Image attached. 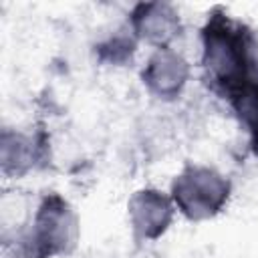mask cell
<instances>
[{"instance_id": "obj_1", "label": "cell", "mask_w": 258, "mask_h": 258, "mask_svg": "<svg viewBox=\"0 0 258 258\" xmlns=\"http://www.w3.org/2000/svg\"><path fill=\"white\" fill-rule=\"evenodd\" d=\"M81 240V220L60 191L34 200L18 198L16 206L2 196V258H67Z\"/></svg>"}, {"instance_id": "obj_2", "label": "cell", "mask_w": 258, "mask_h": 258, "mask_svg": "<svg viewBox=\"0 0 258 258\" xmlns=\"http://www.w3.org/2000/svg\"><path fill=\"white\" fill-rule=\"evenodd\" d=\"M200 69L208 89L230 107L258 93V40L222 6H214L200 28Z\"/></svg>"}, {"instance_id": "obj_3", "label": "cell", "mask_w": 258, "mask_h": 258, "mask_svg": "<svg viewBox=\"0 0 258 258\" xmlns=\"http://www.w3.org/2000/svg\"><path fill=\"white\" fill-rule=\"evenodd\" d=\"M169 198L177 214L191 222L202 224L222 216L234 196L230 175L210 163L189 161L171 177Z\"/></svg>"}, {"instance_id": "obj_4", "label": "cell", "mask_w": 258, "mask_h": 258, "mask_svg": "<svg viewBox=\"0 0 258 258\" xmlns=\"http://www.w3.org/2000/svg\"><path fill=\"white\" fill-rule=\"evenodd\" d=\"M177 210L169 198L155 185L135 189L127 200V226L135 244H151L161 240L173 226Z\"/></svg>"}, {"instance_id": "obj_5", "label": "cell", "mask_w": 258, "mask_h": 258, "mask_svg": "<svg viewBox=\"0 0 258 258\" xmlns=\"http://www.w3.org/2000/svg\"><path fill=\"white\" fill-rule=\"evenodd\" d=\"M50 161V137L44 129L2 127L0 133V171L4 179H22Z\"/></svg>"}, {"instance_id": "obj_6", "label": "cell", "mask_w": 258, "mask_h": 258, "mask_svg": "<svg viewBox=\"0 0 258 258\" xmlns=\"http://www.w3.org/2000/svg\"><path fill=\"white\" fill-rule=\"evenodd\" d=\"M125 26L139 44L155 48H171L183 34V20L175 4L165 0L137 2L127 12Z\"/></svg>"}, {"instance_id": "obj_7", "label": "cell", "mask_w": 258, "mask_h": 258, "mask_svg": "<svg viewBox=\"0 0 258 258\" xmlns=\"http://www.w3.org/2000/svg\"><path fill=\"white\" fill-rule=\"evenodd\" d=\"M139 81L155 101L173 103L185 93L191 81V62L175 46L155 48L147 54L139 71Z\"/></svg>"}, {"instance_id": "obj_8", "label": "cell", "mask_w": 258, "mask_h": 258, "mask_svg": "<svg viewBox=\"0 0 258 258\" xmlns=\"http://www.w3.org/2000/svg\"><path fill=\"white\" fill-rule=\"evenodd\" d=\"M139 48L137 38L131 34V30L127 26L111 32L109 36L101 38L95 44V56L101 64L107 67H125L133 60L135 52Z\"/></svg>"}]
</instances>
